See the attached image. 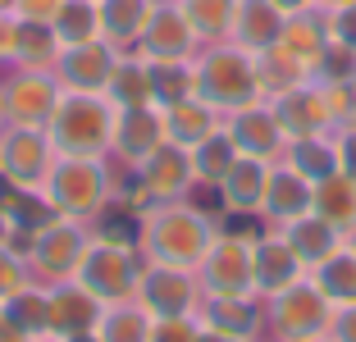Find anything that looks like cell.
I'll return each instance as SVG.
<instances>
[{"instance_id": "cell-55", "label": "cell", "mask_w": 356, "mask_h": 342, "mask_svg": "<svg viewBox=\"0 0 356 342\" xmlns=\"http://www.w3.org/2000/svg\"><path fill=\"white\" fill-rule=\"evenodd\" d=\"M297 342H329V338H325V333H320V338H297Z\"/></svg>"}, {"instance_id": "cell-17", "label": "cell", "mask_w": 356, "mask_h": 342, "mask_svg": "<svg viewBox=\"0 0 356 342\" xmlns=\"http://www.w3.org/2000/svg\"><path fill=\"white\" fill-rule=\"evenodd\" d=\"M119 55L124 51H115V46H105L96 37V42H83V46H64L51 73L64 92H101L105 96V83H110Z\"/></svg>"}, {"instance_id": "cell-40", "label": "cell", "mask_w": 356, "mask_h": 342, "mask_svg": "<svg viewBox=\"0 0 356 342\" xmlns=\"http://www.w3.org/2000/svg\"><path fill=\"white\" fill-rule=\"evenodd\" d=\"M55 37H60V51L64 46H83L101 37V23H96V0H64L51 19Z\"/></svg>"}, {"instance_id": "cell-31", "label": "cell", "mask_w": 356, "mask_h": 342, "mask_svg": "<svg viewBox=\"0 0 356 342\" xmlns=\"http://www.w3.org/2000/svg\"><path fill=\"white\" fill-rule=\"evenodd\" d=\"M188 156H192V174H197V187H220V183H224V174L238 165L242 151H238V142H233V133L220 124L210 137H201V142L192 146Z\"/></svg>"}, {"instance_id": "cell-33", "label": "cell", "mask_w": 356, "mask_h": 342, "mask_svg": "<svg viewBox=\"0 0 356 342\" xmlns=\"http://www.w3.org/2000/svg\"><path fill=\"white\" fill-rule=\"evenodd\" d=\"M105 96L115 110H133V105H151V64L137 51H124L105 83Z\"/></svg>"}, {"instance_id": "cell-37", "label": "cell", "mask_w": 356, "mask_h": 342, "mask_svg": "<svg viewBox=\"0 0 356 342\" xmlns=\"http://www.w3.org/2000/svg\"><path fill=\"white\" fill-rule=\"evenodd\" d=\"M188 14L192 32L201 37V46L229 42L233 37V19H238V0H178Z\"/></svg>"}, {"instance_id": "cell-36", "label": "cell", "mask_w": 356, "mask_h": 342, "mask_svg": "<svg viewBox=\"0 0 356 342\" xmlns=\"http://www.w3.org/2000/svg\"><path fill=\"white\" fill-rule=\"evenodd\" d=\"M151 311L142 301H119V306H105L101 324H96V338L101 342H151Z\"/></svg>"}, {"instance_id": "cell-51", "label": "cell", "mask_w": 356, "mask_h": 342, "mask_svg": "<svg viewBox=\"0 0 356 342\" xmlns=\"http://www.w3.org/2000/svg\"><path fill=\"white\" fill-rule=\"evenodd\" d=\"M343 247H347V251H356V224H352V228L343 233Z\"/></svg>"}, {"instance_id": "cell-52", "label": "cell", "mask_w": 356, "mask_h": 342, "mask_svg": "<svg viewBox=\"0 0 356 342\" xmlns=\"http://www.w3.org/2000/svg\"><path fill=\"white\" fill-rule=\"evenodd\" d=\"M60 342H101L96 333H74V338H60Z\"/></svg>"}, {"instance_id": "cell-49", "label": "cell", "mask_w": 356, "mask_h": 342, "mask_svg": "<svg viewBox=\"0 0 356 342\" xmlns=\"http://www.w3.org/2000/svg\"><path fill=\"white\" fill-rule=\"evenodd\" d=\"M0 342H32V338H23V333H19V329H10V324L0 320Z\"/></svg>"}, {"instance_id": "cell-48", "label": "cell", "mask_w": 356, "mask_h": 342, "mask_svg": "<svg viewBox=\"0 0 356 342\" xmlns=\"http://www.w3.org/2000/svg\"><path fill=\"white\" fill-rule=\"evenodd\" d=\"M270 5L283 14V19H288V14H302V10H311L315 0H270Z\"/></svg>"}, {"instance_id": "cell-32", "label": "cell", "mask_w": 356, "mask_h": 342, "mask_svg": "<svg viewBox=\"0 0 356 342\" xmlns=\"http://www.w3.org/2000/svg\"><path fill=\"white\" fill-rule=\"evenodd\" d=\"M256 78H261V96L270 101V96H283V92H293V87L311 83V69H306L283 42H274L270 51L256 55Z\"/></svg>"}, {"instance_id": "cell-1", "label": "cell", "mask_w": 356, "mask_h": 342, "mask_svg": "<svg viewBox=\"0 0 356 342\" xmlns=\"http://www.w3.org/2000/svg\"><path fill=\"white\" fill-rule=\"evenodd\" d=\"M215 242V215L197 201H160L142 210L137 224V251L156 265H178V270H197L206 247Z\"/></svg>"}, {"instance_id": "cell-5", "label": "cell", "mask_w": 356, "mask_h": 342, "mask_svg": "<svg viewBox=\"0 0 356 342\" xmlns=\"http://www.w3.org/2000/svg\"><path fill=\"white\" fill-rule=\"evenodd\" d=\"M142 251L128 247V242H110V238H96L87 242L83 251V265H78L74 279L83 283L92 297H101L105 306H119V301H133L137 297V279H142Z\"/></svg>"}, {"instance_id": "cell-46", "label": "cell", "mask_w": 356, "mask_h": 342, "mask_svg": "<svg viewBox=\"0 0 356 342\" xmlns=\"http://www.w3.org/2000/svg\"><path fill=\"white\" fill-rule=\"evenodd\" d=\"M334 146H338V169H343L347 178H356V124L352 128H338Z\"/></svg>"}, {"instance_id": "cell-7", "label": "cell", "mask_w": 356, "mask_h": 342, "mask_svg": "<svg viewBox=\"0 0 356 342\" xmlns=\"http://www.w3.org/2000/svg\"><path fill=\"white\" fill-rule=\"evenodd\" d=\"M329 297L311 283V274L288 283L283 292L265 297V338L270 342H297V338H320L329 329Z\"/></svg>"}, {"instance_id": "cell-25", "label": "cell", "mask_w": 356, "mask_h": 342, "mask_svg": "<svg viewBox=\"0 0 356 342\" xmlns=\"http://www.w3.org/2000/svg\"><path fill=\"white\" fill-rule=\"evenodd\" d=\"M156 0H96V23H101V42L115 51H137V37L151 19Z\"/></svg>"}, {"instance_id": "cell-13", "label": "cell", "mask_w": 356, "mask_h": 342, "mask_svg": "<svg viewBox=\"0 0 356 342\" xmlns=\"http://www.w3.org/2000/svg\"><path fill=\"white\" fill-rule=\"evenodd\" d=\"M55 206L46 201L42 187H10L0 183V242L10 251H28L32 238L42 233L46 224H55Z\"/></svg>"}, {"instance_id": "cell-11", "label": "cell", "mask_w": 356, "mask_h": 342, "mask_svg": "<svg viewBox=\"0 0 356 342\" xmlns=\"http://www.w3.org/2000/svg\"><path fill=\"white\" fill-rule=\"evenodd\" d=\"M55 146L42 128H0V183L10 187H42L55 165Z\"/></svg>"}, {"instance_id": "cell-39", "label": "cell", "mask_w": 356, "mask_h": 342, "mask_svg": "<svg viewBox=\"0 0 356 342\" xmlns=\"http://www.w3.org/2000/svg\"><path fill=\"white\" fill-rule=\"evenodd\" d=\"M60 60V37L51 23L19 19V42H14V69H55Z\"/></svg>"}, {"instance_id": "cell-3", "label": "cell", "mask_w": 356, "mask_h": 342, "mask_svg": "<svg viewBox=\"0 0 356 342\" xmlns=\"http://www.w3.org/2000/svg\"><path fill=\"white\" fill-rule=\"evenodd\" d=\"M192 73H197V101H206L220 119L233 114V110H242V105L265 101L261 78H256V55H247L233 42L201 46V51L192 55Z\"/></svg>"}, {"instance_id": "cell-21", "label": "cell", "mask_w": 356, "mask_h": 342, "mask_svg": "<svg viewBox=\"0 0 356 342\" xmlns=\"http://www.w3.org/2000/svg\"><path fill=\"white\" fill-rule=\"evenodd\" d=\"M297 279H306V265L297 260V251L288 247V238H283L279 228H265L261 238H256V297L265 301Z\"/></svg>"}, {"instance_id": "cell-44", "label": "cell", "mask_w": 356, "mask_h": 342, "mask_svg": "<svg viewBox=\"0 0 356 342\" xmlns=\"http://www.w3.org/2000/svg\"><path fill=\"white\" fill-rule=\"evenodd\" d=\"M325 14H329V42L356 51V0H347V5H338V10H325Z\"/></svg>"}, {"instance_id": "cell-18", "label": "cell", "mask_w": 356, "mask_h": 342, "mask_svg": "<svg viewBox=\"0 0 356 342\" xmlns=\"http://www.w3.org/2000/svg\"><path fill=\"white\" fill-rule=\"evenodd\" d=\"M197 320L201 329L229 333V338L242 342H265V301L256 292H238V297H206L201 292Z\"/></svg>"}, {"instance_id": "cell-26", "label": "cell", "mask_w": 356, "mask_h": 342, "mask_svg": "<svg viewBox=\"0 0 356 342\" xmlns=\"http://www.w3.org/2000/svg\"><path fill=\"white\" fill-rule=\"evenodd\" d=\"M283 37V14L274 10L270 0H238V19H233V46H242L247 55L270 51Z\"/></svg>"}, {"instance_id": "cell-12", "label": "cell", "mask_w": 356, "mask_h": 342, "mask_svg": "<svg viewBox=\"0 0 356 342\" xmlns=\"http://www.w3.org/2000/svg\"><path fill=\"white\" fill-rule=\"evenodd\" d=\"M137 301L151 311V320L197 315V306H201L197 270H178V265H156V260H147V265H142V279H137Z\"/></svg>"}, {"instance_id": "cell-50", "label": "cell", "mask_w": 356, "mask_h": 342, "mask_svg": "<svg viewBox=\"0 0 356 342\" xmlns=\"http://www.w3.org/2000/svg\"><path fill=\"white\" fill-rule=\"evenodd\" d=\"M197 342H242V338H229V333H215V329H201Z\"/></svg>"}, {"instance_id": "cell-22", "label": "cell", "mask_w": 356, "mask_h": 342, "mask_svg": "<svg viewBox=\"0 0 356 342\" xmlns=\"http://www.w3.org/2000/svg\"><path fill=\"white\" fill-rule=\"evenodd\" d=\"M270 169L265 160H252V156H238V165L224 174L220 183V206L229 215H256L261 219V206H265V187H270Z\"/></svg>"}, {"instance_id": "cell-27", "label": "cell", "mask_w": 356, "mask_h": 342, "mask_svg": "<svg viewBox=\"0 0 356 342\" xmlns=\"http://www.w3.org/2000/svg\"><path fill=\"white\" fill-rule=\"evenodd\" d=\"M0 320L10 324V329H19L23 338H46V333H51V288L28 279L5 306H0Z\"/></svg>"}, {"instance_id": "cell-54", "label": "cell", "mask_w": 356, "mask_h": 342, "mask_svg": "<svg viewBox=\"0 0 356 342\" xmlns=\"http://www.w3.org/2000/svg\"><path fill=\"white\" fill-rule=\"evenodd\" d=\"M19 10V0H0V14H14Z\"/></svg>"}, {"instance_id": "cell-29", "label": "cell", "mask_w": 356, "mask_h": 342, "mask_svg": "<svg viewBox=\"0 0 356 342\" xmlns=\"http://www.w3.org/2000/svg\"><path fill=\"white\" fill-rule=\"evenodd\" d=\"M160 114H165V142L183 146V151H192L201 137H210L215 128L224 124L220 114L210 110L206 101H197V96H188V101L169 105V110H160Z\"/></svg>"}, {"instance_id": "cell-53", "label": "cell", "mask_w": 356, "mask_h": 342, "mask_svg": "<svg viewBox=\"0 0 356 342\" xmlns=\"http://www.w3.org/2000/svg\"><path fill=\"white\" fill-rule=\"evenodd\" d=\"M320 10H338V5H347V0H315Z\"/></svg>"}, {"instance_id": "cell-16", "label": "cell", "mask_w": 356, "mask_h": 342, "mask_svg": "<svg viewBox=\"0 0 356 342\" xmlns=\"http://www.w3.org/2000/svg\"><path fill=\"white\" fill-rule=\"evenodd\" d=\"M224 128L233 133V142H238L242 156L265 160V165H279L283 151H288V133L279 128V119H274V110L265 101L242 105V110L224 114Z\"/></svg>"}, {"instance_id": "cell-28", "label": "cell", "mask_w": 356, "mask_h": 342, "mask_svg": "<svg viewBox=\"0 0 356 342\" xmlns=\"http://www.w3.org/2000/svg\"><path fill=\"white\" fill-rule=\"evenodd\" d=\"M279 42L288 46L306 69H315V60H320L325 46H329V14L320 10V5H311V10H302V14H288Z\"/></svg>"}, {"instance_id": "cell-23", "label": "cell", "mask_w": 356, "mask_h": 342, "mask_svg": "<svg viewBox=\"0 0 356 342\" xmlns=\"http://www.w3.org/2000/svg\"><path fill=\"white\" fill-rule=\"evenodd\" d=\"M297 215H311V183H306L297 169L279 165L270 169V187H265V206H261V219L265 228H283L288 219Z\"/></svg>"}, {"instance_id": "cell-42", "label": "cell", "mask_w": 356, "mask_h": 342, "mask_svg": "<svg viewBox=\"0 0 356 342\" xmlns=\"http://www.w3.org/2000/svg\"><path fill=\"white\" fill-rule=\"evenodd\" d=\"M197 338H201L197 315H165L151 324V342H197Z\"/></svg>"}, {"instance_id": "cell-47", "label": "cell", "mask_w": 356, "mask_h": 342, "mask_svg": "<svg viewBox=\"0 0 356 342\" xmlns=\"http://www.w3.org/2000/svg\"><path fill=\"white\" fill-rule=\"evenodd\" d=\"M14 42H19V14H0V64H14Z\"/></svg>"}, {"instance_id": "cell-6", "label": "cell", "mask_w": 356, "mask_h": 342, "mask_svg": "<svg viewBox=\"0 0 356 342\" xmlns=\"http://www.w3.org/2000/svg\"><path fill=\"white\" fill-rule=\"evenodd\" d=\"M192 187H197V174H192V156L174 142H160L142 165L133 169V183L128 192H119V201L133 210L160 206V201H188Z\"/></svg>"}, {"instance_id": "cell-2", "label": "cell", "mask_w": 356, "mask_h": 342, "mask_svg": "<svg viewBox=\"0 0 356 342\" xmlns=\"http://www.w3.org/2000/svg\"><path fill=\"white\" fill-rule=\"evenodd\" d=\"M46 201L55 206L60 219H83L92 224L110 201L119 197V183H115V160L110 156H60L51 165L42 183Z\"/></svg>"}, {"instance_id": "cell-9", "label": "cell", "mask_w": 356, "mask_h": 342, "mask_svg": "<svg viewBox=\"0 0 356 342\" xmlns=\"http://www.w3.org/2000/svg\"><path fill=\"white\" fill-rule=\"evenodd\" d=\"M197 283L206 297H238L256 292V242L215 228V242L206 247L197 265Z\"/></svg>"}, {"instance_id": "cell-15", "label": "cell", "mask_w": 356, "mask_h": 342, "mask_svg": "<svg viewBox=\"0 0 356 342\" xmlns=\"http://www.w3.org/2000/svg\"><path fill=\"white\" fill-rule=\"evenodd\" d=\"M165 142V114L156 105H133L115 114V137H110V160L133 174L142 160Z\"/></svg>"}, {"instance_id": "cell-10", "label": "cell", "mask_w": 356, "mask_h": 342, "mask_svg": "<svg viewBox=\"0 0 356 342\" xmlns=\"http://www.w3.org/2000/svg\"><path fill=\"white\" fill-rule=\"evenodd\" d=\"M64 87L55 83L51 69H14L0 83V101H5V124L14 128H42L51 124L55 105H60Z\"/></svg>"}, {"instance_id": "cell-35", "label": "cell", "mask_w": 356, "mask_h": 342, "mask_svg": "<svg viewBox=\"0 0 356 342\" xmlns=\"http://www.w3.org/2000/svg\"><path fill=\"white\" fill-rule=\"evenodd\" d=\"M151 64V105L169 110V105L197 96V73L192 60H147Z\"/></svg>"}, {"instance_id": "cell-24", "label": "cell", "mask_w": 356, "mask_h": 342, "mask_svg": "<svg viewBox=\"0 0 356 342\" xmlns=\"http://www.w3.org/2000/svg\"><path fill=\"white\" fill-rule=\"evenodd\" d=\"M283 238H288V247L297 251V260L306 265V274L320 265V260H329L338 247H343V228H334L329 219H320L311 210V215H297V219H288V224L279 228Z\"/></svg>"}, {"instance_id": "cell-19", "label": "cell", "mask_w": 356, "mask_h": 342, "mask_svg": "<svg viewBox=\"0 0 356 342\" xmlns=\"http://www.w3.org/2000/svg\"><path fill=\"white\" fill-rule=\"evenodd\" d=\"M265 105L274 110V119H279V128L288 133V142H293V137L334 133V119H329L325 87L320 83H302V87H293V92H283V96H270Z\"/></svg>"}, {"instance_id": "cell-34", "label": "cell", "mask_w": 356, "mask_h": 342, "mask_svg": "<svg viewBox=\"0 0 356 342\" xmlns=\"http://www.w3.org/2000/svg\"><path fill=\"white\" fill-rule=\"evenodd\" d=\"M283 165L297 169L306 183H320L325 174L338 169V146H334V133H315V137H293L288 151H283Z\"/></svg>"}, {"instance_id": "cell-4", "label": "cell", "mask_w": 356, "mask_h": 342, "mask_svg": "<svg viewBox=\"0 0 356 342\" xmlns=\"http://www.w3.org/2000/svg\"><path fill=\"white\" fill-rule=\"evenodd\" d=\"M115 105L101 92H64L55 105L46 137H51L55 156H110V137H115Z\"/></svg>"}, {"instance_id": "cell-20", "label": "cell", "mask_w": 356, "mask_h": 342, "mask_svg": "<svg viewBox=\"0 0 356 342\" xmlns=\"http://www.w3.org/2000/svg\"><path fill=\"white\" fill-rule=\"evenodd\" d=\"M105 315V301L92 297L78 279L51 288V338H74V333H96Z\"/></svg>"}, {"instance_id": "cell-43", "label": "cell", "mask_w": 356, "mask_h": 342, "mask_svg": "<svg viewBox=\"0 0 356 342\" xmlns=\"http://www.w3.org/2000/svg\"><path fill=\"white\" fill-rule=\"evenodd\" d=\"M28 279H32V274H28V260H23L19 251H10L5 242H0V306H5V301H10V297H14V292H19Z\"/></svg>"}, {"instance_id": "cell-45", "label": "cell", "mask_w": 356, "mask_h": 342, "mask_svg": "<svg viewBox=\"0 0 356 342\" xmlns=\"http://www.w3.org/2000/svg\"><path fill=\"white\" fill-rule=\"evenodd\" d=\"M325 338L329 342H356V301H352V306H334Z\"/></svg>"}, {"instance_id": "cell-38", "label": "cell", "mask_w": 356, "mask_h": 342, "mask_svg": "<svg viewBox=\"0 0 356 342\" xmlns=\"http://www.w3.org/2000/svg\"><path fill=\"white\" fill-rule=\"evenodd\" d=\"M311 283L329 297V306H352L356 301V251L338 247L329 260L311 270Z\"/></svg>"}, {"instance_id": "cell-56", "label": "cell", "mask_w": 356, "mask_h": 342, "mask_svg": "<svg viewBox=\"0 0 356 342\" xmlns=\"http://www.w3.org/2000/svg\"><path fill=\"white\" fill-rule=\"evenodd\" d=\"M32 342H60V338H51V333H46V338H32Z\"/></svg>"}, {"instance_id": "cell-30", "label": "cell", "mask_w": 356, "mask_h": 342, "mask_svg": "<svg viewBox=\"0 0 356 342\" xmlns=\"http://www.w3.org/2000/svg\"><path fill=\"white\" fill-rule=\"evenodd\" d=\"M311 210L347 233V228L356 224V178H347L343 169H334V174H325L320 183H311Z\"/></svg>"}, {"instance_id": "cell-41", "label": "cell", "mask_w": 356, "mask_h": 342, "mask_svg": "<svg viewBox=\"0 0 356 342\" xmlns=\"http://www.w3.org/2000/svg\"><path fill=\"white\" fill-rule=\"evenodd\" d=\"M352 78H356V51L329 42L325 55H320L315 69H311V83H352Z\"/></svg>"}, {"instance_id": "cell-57", "label": "cell", "mask_w": 356, "mask_h": 342, "mask_svg": "<svg viewBox=\"0 0 356 342\" xmlns=\"http://www.w3.org/2000/svg\"><path fill=\"white\" fill-rule=\"evenodd\" d=\"M0 128H5V101H0Z\"/></svg>"}, {"instance_id": "cell-8", "label": "cell", "mask_w": 356, "mask_h": 342, "mask_svg": "<svg viewBox=\"0 0 356 342\" xmlns=\"http://www.w3.org/2000/svg\"><path fill=\"white\" fill-rule=\"evenodd\" d=\"M87 242H92V228H87L83 219H55V224H46L42 233L32 238V247L23 251L28 274L37 283H46V288L69 283L78 274V265H83Z\"/></svg>"}, {"instance_id": "cell-58", "label": "cell", "mask_w": 356, "mask_h": 342, "mask_svg": "<svg viewBox=\"0 0 356 342\" xmlns=\"http://www.w3.org/2000/svg\"><path fill=\"white\" fill-rule=\"evenodd\" d=\"M265 342H270V338H265Z\"/></svg>"}, {"instance_id": "cell-14", "label": "cell", "mask_w": 356, "mask_h": 342, "mask_svg": "<svg viewBox=\"0 0 356 342\" xmlns=\"http://www.w3.org/2000/svg\"><path fill=\"white\" fill-rule=\"evenodd\" d=\"M197 51H201V37L192 32L183 5L178 0H156L147 28L137 37V55L142 60H192Z\"/></svg>"}]
</instances>
